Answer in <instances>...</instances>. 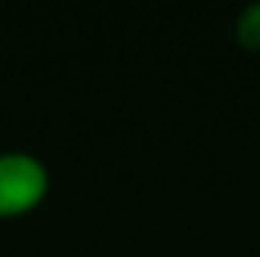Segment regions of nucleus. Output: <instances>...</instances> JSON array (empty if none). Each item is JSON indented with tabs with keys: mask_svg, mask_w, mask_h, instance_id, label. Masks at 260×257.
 Wrapping results in <instances>:
<instances>
[{
	"mask_svg": "<svg viewBox=\"0 0 260 257\" xmlns=\"http://www.w3.org/2000/svg\"><path fill=\"white\" fill-rule=\"evenodd\" d=\"M233 34H236V43L242 49L260 52V0L239 9V15L233 21Z\"/></svg>",
	"mask_w": 260,
	"mask_h": 257,
	"instance_id": "nucleus-2",
	"label": "nucleus"
},
{
	"mask_svg": "<svg viewBox=\"0 0 260 257\" xmlns=\"http://www.w3.org/2000/svg\"><path fill=\"white\" fill-rule=\"evenodd\" d=\"M49 167L21 148L0 151V218H18L37 209L49 194Z\"/></svg>",
	"mask_w": 260,
	"mask_h": 257,
	"instance_id": "nucleus-1",
	"label": "nucleus"
}]
</instances>
